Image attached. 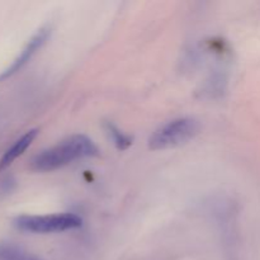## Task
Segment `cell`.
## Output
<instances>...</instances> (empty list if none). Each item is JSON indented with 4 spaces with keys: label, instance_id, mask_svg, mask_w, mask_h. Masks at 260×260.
Returning a JSON list of instances; mask_svg holds the SVG:
<instances>
[{
    "label": "cell",
    "instance_id": "obj_5",
    "mask_svg": "<svg viewBox=\"0 0 260 260\" xmlns=\"http://www.w3.org/2000/svg\"><path fill=\"white\" fill-rule=\"evenodd\" d=\"M38 128H32L29 131L25 132L24 135L19 137L15 142H13L12 146L7 150V151L3 154V156L0 157V172H4L5 169L10 167L15 160L19 156H22L25 152V150L32 145V142L35 141L36 137L38 136Z\"/></svg>",
    "mask_w": 260,
    "mask_h": 260
},
{
    "label": "cell",
    "instance_id": "obj_2",
    "mask_svg": "<svg viewBox=\"0 0 260 260\" xmlns=\"http://www.w3.org/2000/svg\"><path fill=\"white\" fill-rule=\"evenodd\" d=\"M201 129V124L192 117H182L162 124L149 137L150 150H168L182 146L194 139Z\"/></svg>",
    "mask_w": 260,
    "mask_h": 260
},
{
    "label": "cell",
    "instance_id": "obj_6",
    "mask_svg": "<svg viewBox=\"0 0 260 260\" xmlns=\"http://www.w3.org/2000/svg\"><path fill=\"white\" fill-rule=\"evenodd\" d=\"M0 260H45L36 254L29 253L22 246L10 243H0Z\"/></svg>",
    "mask_w": 260,
    "mask_h": 260
},
{
    "label": "cell",
    "instance_id": "obj_4",
    "mask_svg": "<svg viewBox=\"0 0 260 260\" xmlns=\"http://www.w3.org/2000/svg\"><path fill=\"white\" fill-rule=\"evenodd\" d=\"M51 36V27L50 25H43L41 27L32 37L29 38V41L27 42V45L23 47V50L20 51L19 55L13 60V62L8 66L5 70H3L0 73V81H4L7 79L12 78L14 74H17L18 71L22 70L30 60H32L33 56L43 47L47 40Z\"/></svg>",
    "mask_w": 260,
    "mask_h": 260
},
{
    "label": "cell",
    "instance_id": "obj_7",
    "mask_svg": "<svg viewBox=\"0 0 260 260\" xmlns=\"http://www.w3.org/2000/svg\"><path fill=\"white\" fill-rule=\"evenodd\" d=\"M104 131L118 150H127L134 144V137L122 132L118 127L112 122H104Z\"/></svg>",
    "mask_w": 260,
    "mask_h": 260
},
{
    "label": "cell",
    "instance_id": "obj_3",
    "mask_svg": "<svg viewBox=\"0 0 260 260\" xmlns=\"http://www.w3.org/2000/svg\"><path fill=\"white\" fill-rule=\"evenodd\" d=\"M17 230L29 234H53L76 230L83 226V218L75 213H53V215L36 216L22 215L13 221Z\"/></svg>",
    "mask_w": 260,
    "mask_h": 260
},
{
    "label": "cell",
    "instance_id": "obj_8",
    "mask_svg": "<svg viewBox=\"0 0 260 260\" xmlns=\"http://www.w3.org/2000/svg\"><path fill=\"white\" fill-rule=\"evenodd\" d=\"M15 188V179L10 175L3 178L0 180V193L2 194H8V193H12L13 189Z\"/></svg>",
    "mask_w": 260,
    "mask_h": 260
},
{
    "label": "cell",
    "instance_id": "obj_1",
    "mask_svg": "<svg viewBox=\"0 0 260 260\" xmlns=\"http://www.w3.org/2000/svg\"><path fill=\"white\" fill-rule=\"evenodd\" d=\"M99 155L96 145L85 135H74L56 146L42 150L30 160V169L35 172L47 173L66 167L70 162L85 157Z\"/></svg>",
    "mask_w": 260,
    "mask_h": 260
}]
</instances>
